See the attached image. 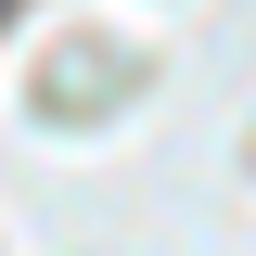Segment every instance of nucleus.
I'll use <instances>...</instances> for the list:
<instances>
[]
</instances>
